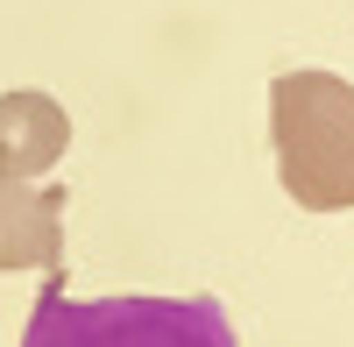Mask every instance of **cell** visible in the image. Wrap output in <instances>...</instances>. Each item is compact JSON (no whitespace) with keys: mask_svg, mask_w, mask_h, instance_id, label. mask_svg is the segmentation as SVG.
I'll use <instances>...</instances> for the list:
<instances>
[{"mask_svg":"<svg viewBox=\"0 0 354 347\" xmlns=\"http://www.w3.org/2000/svg\"><path fill=\"white\" fill-rule=\"evenodd\" d=\"M21 347H241L220 298H71L50 270L36 312L21 326Z\"/></svg>","mask_w":354,"mask_h":347,"instance_id":"6da1fadb","label":"cell"},{"mask_svg":"<svg viewBox=\"0 0 354 347\" xmlns=\"http://www.w3.org/2000/svg\"><path fill=\"white\" fill-rule=\"evenodd\" d=\"M277 178L305 213L354 206V85L340 71H283L270 85Z\"/></svg>","mask_w":354,"mask_h":347,"instance_id":"7a4b0ae2","label":"cell"},{"mask_svg":"<svg viewBox=\"0 0 354 347\" xmlns=\"http://www.w3.org/2000/svg\"><path fill=\"white\" fill-rule=\"evenodd\" d=\"M71 149V113L50 93H0V178L36 185Z\"/></svg>","mask_w":354,"mask_h":347,"instance_id":"3957f363","label":"cell"},{"mask_svg":"<svg viewBox=\"0 0 354 347\" xmlns=\"http://www.w3.org/2000/svg\"><path fill=\"white\" fill-rule=\"evenodd\" d=\"M64 255V191L0 178V270H57Z\"/></svg>","mask_w":354,"mask_h":347,"instance_id":"277c9868","label":"cell"}]
</instances>
